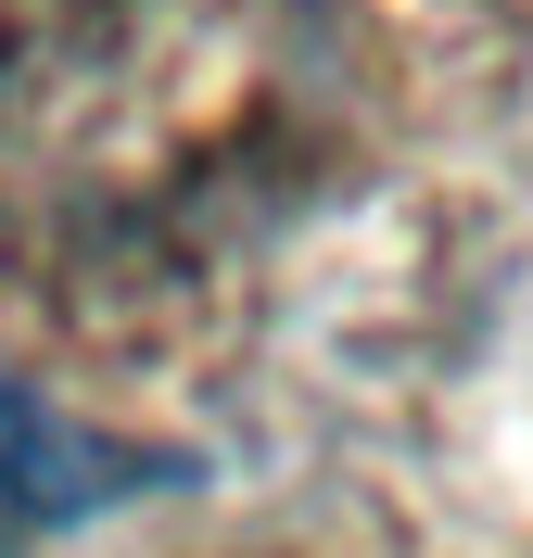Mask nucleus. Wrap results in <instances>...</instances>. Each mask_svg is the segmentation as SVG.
Segmentation results:
<instances>
[{"label":"nucleus","instance_id":"f257e3e1","mask_svg":"<svg viewBox=\"0 0 533 558\" xmlns=\"http://www.w3.org/2000/svg\"><path fill=\"white\" fill-rule=\"evenodd\" d=\"M153 457L141 445H102V432H76L64 407H38L13 368H0V558H26L38 533L89 521L114 495H141Z\"/></svg>","mask_w":533,"mask_h":558}]
</instances>
